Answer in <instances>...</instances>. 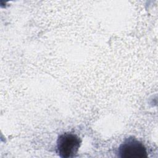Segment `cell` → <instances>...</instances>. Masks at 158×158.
I'll return each mask as SVG.
<instances>
[{
	"instance_id": "obj_1",
	"label": "cell",
	"mask_w": 158,
	"mask_h": 158,
	"mask_svg": "<svg viewBox=\"0 0 158 158\" xmlns=\"http://www.w3.org/2000/svg\"><path fill=\"white\" fill-rule=\"evenodd\" d=\"M80 138L76 135L65 133L57 140V152L62 158H69L75 156L81 144Z\"/></svg>"
},
{
	"instance_id": "obj_2",
	"label": "cell",
	"mask_w": 158,
	"mask_h": 158,
	"mask_svg": "<svg viewBox=\"0 0 158 158\" xmlns=\"http://www.w3.org/2000/svg\"><path fill=\"white\" fill-rule=\"evenodd\" d=\"M117 154L121 158H143L148 157L143 144L133 137L126 138L119 146Z\"/></svg>"
}]
</instances>
